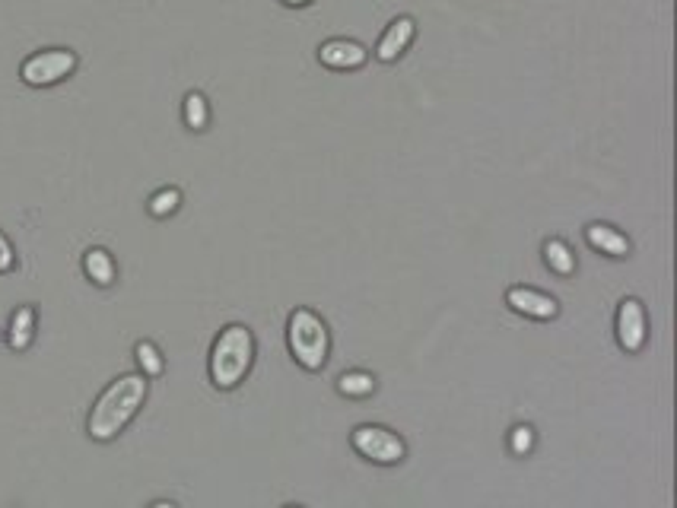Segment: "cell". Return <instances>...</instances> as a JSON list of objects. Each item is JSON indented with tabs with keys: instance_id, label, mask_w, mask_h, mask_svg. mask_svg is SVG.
Segmentation results:
<instances>
[{
	"instance_id": "1",
	"label": "cell",
	"mask_w": 677,
	"mask_h": 508,
	"mask_svg": "<svg viewBox=\"0 0 677 508\" xmlns=\"http://www.w3.org/2000/svg\"><path fill=\"white\" fill-rule=\"evenodd\" d=\"M147 391H150V381L140 372L118 375L112 385L96 397L93 410H89V420H86L89 439L93 442L118 439V435L128 429V423L140 413V407H144Z\"/></svg>"
},
{
	"instance_id": "2",
	"label": "cell",
	"mask_w": 677,
	"mask_h": 508,
	"mask_svg": "<svg viewBox=\"0 0 677 508\" xmlns=\"http://www.w3.org/2000/svg\"><path fill=\"white\" fill-rule=\"evenodd\" d=\"M255 362V334L245 324H226L210 347V381L213 388L233 391L242 385Z\"/></svg>"
},
{
	"instance_id": "3",
	"label": "cell",
	"mask_w": 677,
	"mask_h": 508,
	"mask_svg": "<svg viewBox=\"0 0 677 508\" xmlns=\"http://www.w3.org/2000/svg\"><path fill=\"white\" fill-rule=\"evenodd\" d=\"M287 343H290L293 359L306 372L325 369L328 350H331V337H328V324L318 318L312 308H293V312H290Z\"/></svg>"
},
{
	"instance_id": "4",
	"label": "cell",
	"mask_w": 677,
	"mask_h": 508,
	"mask_svg": "<svg viewBox=\"0 0 677 508\" xmlns=\"http://www.w3.org/2000/svg\"><path fill=\"white\" fill-rule=\"evenodd\" d=\"M350 445L360 458L372 461V464H401L407 458V445L398 432H391L385 426H356L350 432Z\"/></svg>"
},
{
	"instance_id": "5",
	"label": "cell",
	"mask_w": 677,
	"mask_h": 508,
	"mask_svg": "<svg viewBox=\"0 0 677 508\" xmlns=\"http://www.w3.org/2000/svg\"><path fill=\"white\" fill-rule=\"evenodd\" d=\"M77 70V54L70 48H45L23 61L20 77L29 86H55Z\"/></svg>"
},
{
	"instance_id": "6",
	"label": "cell",
	"mask_w": 677,
	"mask_h": 508,
	"mask_svg": "<svg viewBox=\"0 0 677 508\" xmlns=\"http://www.w3.org/2000/svg\"><path fill=\"white\" fill-rule=\"evenodd\" d=\"M617 343L627 353H639L646 347V308L633 296L617 305Z\"/></svg>"
},
{
	"instance_id": "7",
	"label": "cell",
	"mask_w": 677,
	"mask_h": 508,
	"mask_svg": "<svg viewBox=\"0 0 677 508\" xmlns=\"http://www.w3.org/2000/svg\"><path fill=\"white\" fill-rule=\"evenodd\" d=\"M506 305L512 308V312L534 318V321H554L560 315V302L554 296L541 293V289H531V286H509L506 289Z\"/></svg>"
},
{
	"instance_id": "8",
	"label": "cell",
	"mask_w": 677,
	"mask_h": 508,
	"mask_svg": "<svg viewBox=\"0 0 677 508\" xmlns=\"http://www.w3.org/2000/svg\"><path fill=\"white\" fill-rule=\"evenodd\" d=\"M318 61L328 70H360L369 61V51L353 39H328L318 45Z\"/></svg>"
},
{
	"instance_id": "9",
	"label": "cell",
	"mask_w": 677,
	"mask_h": 508,
	"mask_svg": "<svg viewBox=\"0 0 677 508\" xmlns=\"http://www.w3.org/2000/svg\"><path fill=\"white\" fill-rule=\"evenodd\" d=\"M417 39V23L414 16H398V20H391L388 29L382 32L379 39V48H376V58L382 64H395L401 54L411 48V42Z\"/></svg>"
},
{
	"instance_id": "10",
	"label": "cell",
	"mask_w": 677,
	"mask_h": 508,
	"mask_svg": "<svg viewBox=\"0 0 677 508\" xmlns=\"http://www.w3.org/2000/svg\"><path fill=\"white\" fill-rule=\"evenodd\" d=\"M585 242H589L595 251L608 254V258H630V251H633V242L611 223H589L585 226Z\"/></svg>"
},
{
	"instance_id": "11",
	"label": "cell",
	"mask_w": 677,
	"mask_h": 508,
	"mask_svg": "<svg viewBox=\"0 0 677 508\" xmlns=\"http://www.w3.org/2000/svg\"><path fill=\"white\" fill-rule=\"evenodd\" d=\"M83 274L93 280L96 286H112L115 277H118V267H115V258L105 248H89L83 254Z\"/></svg>"
},
{
	"instance_id": "12",
	"label": "cell",
	"mask_w": 677,
	"mask_h": 508,
	"mask_svg": "<svg viewBox=\"0 0 677 508\" xmlns=\"http://www.w3.org/2000/svg\"><path fill=\"white\" fill-rule=\"evenodd\" d=\"M544 264L554 270L557 277H573L576 274V254L563 239H547L544 242Z\"/></svg>"
},
{
	"instance_id": "13",
	"label": "cell",
	"mask_w": 677,
	"mask_h": 508,
	"mask_svg": "<svg viewBox=\"0 0 677 508\" xmlns=\"http://www.w3.org/2000/svg\"><path fill=\"white\" fill-rule=\"evenodd\" d=\"M32 337H35V308L20 305L10 318V347L13 350H29Z\"/></svg>"
},
{
	"instance_id": "14",
	"label": "cell",
	"mask_w": 677,
	"mask_h": 508,
	"mask_svg": "<svg viewBox=\"0 0 677 508\" xmlns=\"http://www.w3.org/2000/svg\"><path fill=\"white\" fill-rule=\"evenodd\" d=\"M182 118L188 131H207L210 124V105L204 99V93H188L182 102Z\"/></svg>"
},
{
	"instance_id": "15",
	"label": "cell",
	"mask_w": 677,
	"mask_h": 508,
	"mask_svg": "<svg viewBox=\"0 0 677 508\" xmlns=\"http://www.w3.org/2000/svg\"><path fill=\"white\" fill-rule=\"evenodd\" d=\"M134 356H137V366H140V375H144V378H159V375H163L166 362H163V353H159L156 343L140 340L134 347Z\"/></svg>"
},
{
	"instance_id": "16",
	"label": "cell",
	"mask_w": 677,
	"mask_h": 508,
	"mask_svg": "<svg viewBox=\"0 0 677 508\" xmlns=\"http://www.w3.org/2000/svg\"><path fill=\"white\" fill-rule=\"evenodd\" d=\"M337 391H341L344 397H369L372 391H376V378H372L369 372H344L341 378H337Z\"/></svg>"
},
{
	"instance_id": "17",
	"label": "cell",
	"mask_w": 677,
	"mask_h": 508,
	"mask_svg": "<svg viewBox=\"0 0 677 508\" xmlns=\"http://www.w3.org/2000/svg\"><path fill=\"white\" fill-rule=\"evenodd\" d=\"M178 207H182V191H178V188H163V191H156V194L150 197V204H147L150 216H156V220H166V216H172Z\"/></svg>"
},
{
	"instance_id": "18",
	"label": "cell",
	"mask_w": 677,
	"mask_h": 508,
	"mask_svg": "<svg viewBox=\"0 0 677 508\" xmlns=\"http://www.w3.org/2000/svg\"><path fill=\"white\" fill-rule=\"evenodd\" d=\"M531 448H534V429L531 426H515L512 435H509V451H512V455L525 458Z\"/></svg>"
},
{
	"instance_id": "19",
	"label": "cell",
	"mask_w": 677,
	"mask_h": 508,
	"mask_svg": "<svg viewBox=\"0 0 677 508\" xmlns=\"http://www.w3.org/2000/svg\"><path fill=\"white\" fill-rule=\"evenodd\" d=\"M16 264V254H13V245L7 242V235L0 232V274H10Z\"/></svg>"
},
{
	"instance_id": "20",
	"label": "cell",
	"mask_w": 677,
	"mask_h": 508,
	"mask_svg": "<svg viewBox=\"0 0 677 508\" xmlns=\"http://www.w3.org/2000/svg\"><path fill=\"white\" fill-rule=\"evenodd\" d=\"M280 4H287V7H309L312 0H280Z\"/></svg>"
},
{
	"instance_id": "21",
	"label": "cell",
	"mask_w": 677,
	"mask_h": 508,
	"mask_svg": "<svg viewBox=\"0 0 677 508\" xmlns=\"http://www.w3.org/2000/svg\"><path fill=\"white\" fill-rule=\"evenodd\" d=\"M150 508H175L172 502H156V505H150Z\"/></svg>"
},
{
	"instance_id": "22",
	"label": "cell",
	"mask_w": 677,
	"mask_h": 508,
	"mask_svg": "<svg viewBox=\"0 0 677 508\" xmlns=\"http://www.w3.org/2000/svg\"><path fill=\"white\" fill-rule=\"evenodd\" d=\"M287 508H302V505H287Z\"/></svg>"
}]
</instances>
